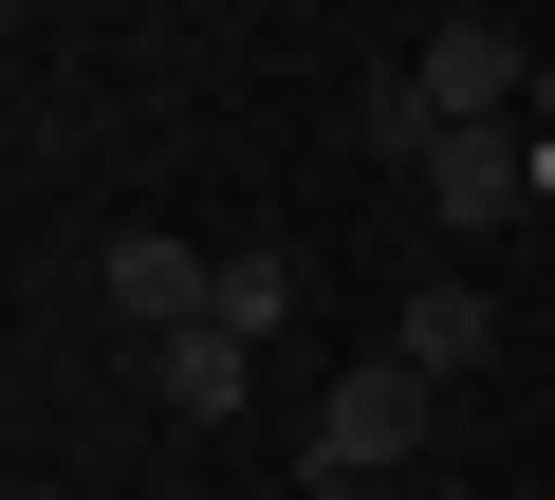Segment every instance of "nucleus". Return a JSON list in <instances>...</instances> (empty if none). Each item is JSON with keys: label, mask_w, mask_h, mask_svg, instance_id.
<instances>
[{"label": "nucleus", "mask_w": 555, "mask_h": 500, "mask_svg": "<svg viewBox=\"0 0 555 500\" xmlns=\"http://www.w3.org/2000/svg\"><path fill=\"white\" fill-rule=\"evenodd\" d=\"M149 389H167L185 426H241V389H259V352H241L222 316H185V334H149Z\"/></svg>", "instance_id": "20e7f679"}, {"label": "nucleus", "mask_w": 555, "mask_h": 500, "mask_svg": "<svg viewBox=\"0 0 555 500\" xmlns=\"http://www.w3.org/2000/svg\"><path fill=\"white\" fill-rule=\"evenodd\" d=\"M408 445H426V371H408V352H371V371L315 389V482H389Z\"/></svg>", "instance_id": "f257e3e1"}, {"label": "nucleus", "mask_w": 555, "mask_h": 500, "mask_svg": "<svg viewBox=\"0 0 555 500\" xmlns=\"http://www.w3.org/2000/svg\"><path fill=\"white\" fill-rule=\"evenodd\" d=\"M204 316H222V334H241V352H259V334H278V316H297V260H278V241H241V260H222V297H204Z\"/></svg>", "instance_id": "6e6552de"}, {"label": "nucleus", "mask_w": 555, "mask_h": 500, "mask_svg": "<svg viewBox=\"0 0 555 500\" xmlns=\"http://www.w3.org/2000/svg\"><path fill=\"white\" fill-rule=\"evenodd\" d=\"M426 204H444V222H500V204H537V149H518V130H463V149L426 167Z\"/></svg>", "instance_id": "423d86ee"}, {"label": "nucleus", "mask_w": 555, "mask_h": 500, "mask_svg": "<svg viewBox=\"0 0 555 500\" xmlns=\"http://www.w3.org/2000/svg\"><path fill=\"white\" fill-rule=\"evenodd\" d=\"M537 204H555V130H537Z\"/></svg>", "instance_id": "1a4fd4ad"}, {"label": "nucleus", "mask_w": 555, "mask_h": 500, "mask_svg": "<svg viewBox=\"0 0 555 500\" xmlns=\"http://www.w3.org/2000/svg\"><path fill=\"white\" fill-rule=\"evenodd\" d=\"M389 352H408V371L444 389V371H481V352H500V297H481V279H426V297L389 316Z\"/></svg>", "instance_id": "39448f33"}, {"label": "nucleus", "mask_w": 555, "mask_h": 500, "mask_svg": "<svg viewBox=\"0 0 555 500\" xmlns=\"http://www.w3.org/2000/svg\"><path fill=\"white\" fill-rule=\"evenodd\" d=\"M537 112H555V56H537Z\"/></svg>", "instance_id": "9d476101"}, {"label": "nucleus", "mask_w": 555, "mask_h": 500, "mask_svg": "<svg viewBox=\"0 0 555 500\" xmlns=\"http://www.w3.org/2000/svg\"><path fill=\"white\" fill-rule=\"evenodd\" d=\"M408 75H426V112H444V130H500V112H518V93H537V56H518V38H500V20H444V38H426V56H408Z\"/></svg>", "instance_id": "7ed1b4c3"}, {"label": "nucleus", "mask_w": 555, "mask_h": 500, "mask_svg": "<svg viewBox=\"0 0 555 500\" xmlns=\"http://www.w3.org/2000/svg\"><path fill=\"white\" fill-rule=\"evenodd\" d=\"M352 149H389V167H408V185H426V167H444V149H463V130H444V112H426V75H371V93H352Z\"/></svg>", "instance_id": "0eeeda50"}, {"label": "nucleus", "mask_w": 555, "mask_h": 500, "mask_svg": "<svg viewBox=\"0 0 555 500\" xmlns=\"http://www.w3.org/2000/svg\"><path fill=\"white\" fill-rule=\"evenodd\" d=\"M93 297H112L130 334H185V316L222 297V260H185L167 222H112V241H93Z\"/></svg>", "instance_id": "f03ea898"}]
</instances>
